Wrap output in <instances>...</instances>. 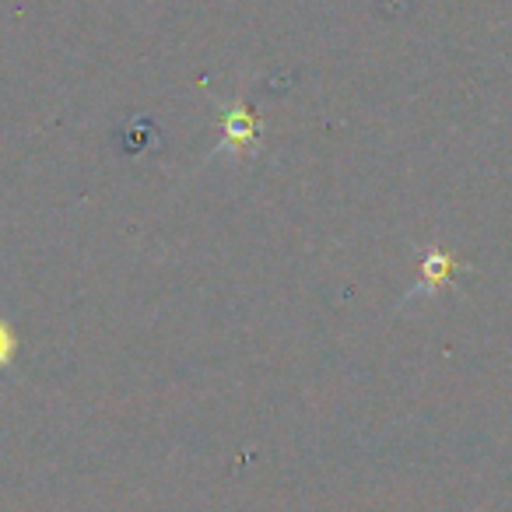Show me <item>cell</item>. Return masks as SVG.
<instances>
[{
    "label": "cell",
    "mask_w": 512,
    "mask_h": 512,
    "mask_svg": "<svg viewBox=\"0 0 512 512\" xmlns=\"http://www.w3.org/2000/svg\"><path fill=\"white\" fill-rule=\"evenodd\" d=\"M214 102H218V120H221V141H218V148H214V155H218V151L242 155V151L260 148V130H264V123L256 120L253 109L242 99H214Z\"/></svg>",
    "instance_id": "obj_1"
},
{
    "label": "cell",
    "mask_w": 512,
    "mask_h": 512,
    "mask_svg": "<svg viewBox=\"0 0 512 512\" xmlns=\"http://www.w3.org/2000/svg\"><path fill=\"white\" fill-rule=\"evenodd\" d=\"M463 271H467V267H463L453 253H446V249H439V246L421 249V281H418V288H414V292L407 295L404 302L418 299V295L439 292L442 285H449V281H453L456 274H463Z\"/></svg>",
    "instance_id": "obj_2"
},
{
    "label": "cell",
    "mask_w": 512,
    "mask_h": 512,
    "mask_svg": "<svg viewBox=\"0 0 512 512\" xmlns=\"http://www.w3.org/2000/svg\"><path fill=\"white\" fill-rule=\"evenodd\" d=\"M18 355V334L8 320H0V369H8Z\"/></svg>",
    "instance_id": "obj_3"
}]
</instances>
